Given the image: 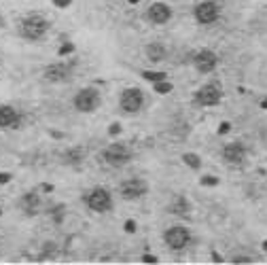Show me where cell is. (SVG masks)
<instances>
[{"instance_id":"1","label":"cell","mask_w":267,"mask_h":265,"mask_svg":"<svg viewBox=\"0 0 267 265\" xmlns=\"http://www.w3.org/2000/svg\"><path fill=\"white\" fill-rule=\"evenodd\" d=\"M47 30H49V22L43 15H28L26 19H22V26H19L22 36L28 40H38L40 36L47 34Z\"/></svg>"},{"instance_id":"2","label":"cell","mask_w":267,"mask_h":265,"mask_svg":"<svg viewBox=\"0 0 267 265\" xmlns=\"http://www.w3.org/2000/svg\"><path fill=\"white\" fill-rule=\"evenodd\" d=\"M102 157L108 166H113V168H123L125 164H130L132 161V151L121 145V142H113L111 147H106L104 153H102Z\"/></svg>"},{"instance_id":"3","label":"cell","mask_w":267,"mask_h":265,"mask_svg":"<svg viewBox=\"0 0 267 265\" xmlns=\"http://www.w3.org/2000/svg\"><path fill=\"white\" fill-rule=\"evenodd\" d=\"M72 104L78 113H93L100 106V91L93 87H85L74 96Z\"/></svg>"},{"instance_id":"4","label":"cell","mask_w":267,"mask_h":265,"mask_svg":"<svg viewBox=\"0 0 267 265\" xmlns=\"http://www.w3.org/2000/svg\"><path fill=\"white\" fill-rule=\"evenodd\" d=\"M85 201H87L89 210H93V212H108L113 208V197H111V193L104 189V187H96V189H91L87 193Z\"/></svg>"},{"instance_id":"5","label":"cell","mask_w":267,"mask_h":265,"mask_svg":"<svg viewBox=\"0 0 267 265\" xmlns=\"http://www.w3.org/2000/svg\"><path fill=\"white\" fill-rule=\"evenodd\" d=\"M142 106H145V93L140 91L138 87L123 89V93H121V108H123V113L136 115Z\"/></svg>"},{"instance_id":"6","label":"cell","mask_w":267,"mask_h":265,"mask_svg":"<svg viewBox=\"0 0 267 265\" xmlns=\"http://www.w3.org/2000/svg\"><path fill=\"white\" fill-rule=\"evenodd\" d=\"M193 15L197 24H203V26L214 24L218 19V15H221V5L214 3V0H203V3H199L193 9Z\"/></svg>"},{"instance_id":"7","label":"cell","mask_w":267,"mask_h":265,"mask_svg":"<svg viewBox=\"0 0 267 265\" xmlns=\"http://www.w3.org/2000/svg\"><path fill=\"white\" fill-rule=\"evenodd\" d=\"M193 98H195V104H199V106H214V104L221 102L223 89L218 83H208V85L199 87Z\"/></svg>"},{"instance_id":"8","label":"cell","mask_w":267,"mask_h":265,"mask_svg":"<svg viewBox=\"0 0 267 265\" xmlns=\"http://www.w3.org/2000/svg\"><path fill=\"white\" fill-rule=\"evenodd\" d=\"M163 240H166L168 248H172V251H182V248H187V244L191 242V233L187 227L176 225V227H172L163 233Z\"/></svg>"},{"instance_id":"9","label":"cell","mask_w":267,"mask_h":265,"mask_svg":"<svg viewBox=\"0 0 267 265\" xmlns=\"http://www.w3.org/2000/svg\"><path fill=\"white\" fill-rule=\"evenodd\" d=\"M149 191V185L142 178H130V180H123L119 187V193L123 199H140L142 195H147Z\"/></svg>"},{"instance_id":"10","label":"cell","mask_w":267,"mask_h":265,"mask_svg":"<svg viewBox=\"0 0 267 265\" xmlns=\"http://www.w3.org/2000/svg\"><path fill=\"white\" fill-rule=\"evenodd\" d=\"M45 81L49 83H64L72 76V66L64 64V62H57V64H49L43 72Z\"/></svg>"},{"instance_id":"11","label":"cell","mask_w":267,"mask_h":265,"mask_svg":"<svg viewBox=\"0 0 267 265\" xmlns=\"http://www.w3.org/2000/svg\"><path fill=\"white\" fill-rule=\"evenodd\" d=\"M218 64V55L212 51V49H201L193 55V66L199 70V72H212Z\"/></svg>"},{"instance_id":"12","label":"cell","mask_w":267,"mask_h":265,"mask_svg":"<svg viewBox=\"0 0 267 265\" xmlns=\"http://www.w3.org/2000/svg\"><path fill=\"white\" fill-rule=\"evenodd\" d=\"M147 17L155 26H163V24H168L172 19V9L166 3H153L149 7V11H147Z\"/></svg>"},{"instance_id":"13","label":"cell","mask_w":267,"mask_h":265,"mask_svg":"<svg viewBox=\"0 0 267 265\" xmlns=\"http://www.w3.org/2000/svg\"><path fill=\"white\" fill-rule=\"evenodd\" d=\"M223 159L229 164V166H242L244 159H246V149L242 142H229L225 145L223 149Z\"/></svg>"},{"instance_id":"14","label":"cell","mask_w":267,"mask_h":265,"mask_svg":"<svg viewBox=\"0 0 267 265\" xmlns=\"http://www.w3.org/2000/svg\"><path fill=\"white\" fill-rule=\"evenodd\" d=\"M19 121V115L13 106H0V128H13Z\"/></svg>"},{"instance_id":"15","label":"cell","mask_w":267,"mask_h":265,"mask_svg":"<svg viewBox=\"0 0 267 265\" xmlns=\"http://www.w3.org/2000/svg\"><path fill=\"white\" fill-rule=\"evenodd\" d=\"M40 206V197L36 191H28L24 197H22V208L28 212V214H34Z\"/></svg>"},{"instance_id":"16","label":"cell","mask_w":267,"mask_h":265,"mask_svg":"<svg viewBox=\"0 0 267 265\" xmlns=\"http://www.w3.org/2000/svg\"><path fill=\"white\" fill-rule=\"evenodd\" d=\"M147 57L151 59V62H161V59H166V55H168V51H166V47L161 45V43H151V45H147Z\"/></svg>"},{"instance_id":"17","label":"cell","mask_w":267,"mask_h":265,"mask_svg":"<svg viewBox=\"0 0 267 265\" xmlns=\"http://www.w3.org/2000/svg\"><path fill=\"white\" fill-rule=\"evenodd\" d=\"M83 157H85V151L81 147H74V149L64 151V164H68V166H78L83 161Z\"/></svg>"},{"instance_id":"18","label":"cell","mask_w":267,"mask_h":265,"mask_svg":"<svg viewBox=\"0 0 267 265\" xmlns=\"http://www.w3.org/2000/svg\"><path fill=\"white\" fill-rule=\"evenodd\" d=\"M187 210H189V201L184 197H178L174 204L170 206V212H174V214H187Z\"/></svg>"},{"instance_id":"19","label":"cell","mask_w":267,"mask_h":265,"mask_svg":"<svg viewBox=\"0 0 267 265\" xmlns=\"http://www.w3.org/2000/svg\"><path fill=\"white\" fill-rule=\"evenodd\" d=\"M182 161L189 166V168H193V170H199V168H201V159L197 157L195 153H184V155H182Z\"/></svg>"},{"instance_id":"20","label":"cell","mask_w":267,"mask_h":265,"mask_svg":"<svg viewBox=\"0 0 267 265\" xmlns=\"http://www.w3.org/2000/svg\"><path fill=\"white\" fill-rule=\"evenodd\" d=\"M142 76L147 81H153V83H157V81H163L166 79V74L163 72H149V70H145L142 72Z\"/></svg>"},{"instance_id":"21","label":"cell","mask_w":267,"mask_h":265,"mask_svg":"<svg viewBox=\"0 0 267 265\" xmlns=\"http://www.w3.org/2000/svg\"><path fill=\"white\" fill-rule=\"evenodd\" d=\"M172 89H174V87H172V83H166V81H157L155 83V91L161 93V96H163V93H170Z\"/></svg>"},{"instance_id":"22","label":"cell","mask_w":267,"mask_h":265,"mask_svg":"<svg viewBox=\"0 0 267 265\" xmlns=\"http://www.w3.org/2000/svg\"><path fill=\"white\" fill-rule=\"evenodd\" d=\"M72 51H74V45H72V43H64V45L59 47L57 53H59V55H70Z\"/></svg>"},{"instance_id":"23","label":"cell","mask_w":267,"mask_h":265,"mask_svg":"<svg viewBox=\"0 0 267 265\" xmlns=\"http://www.w3.org/2000/svg\"><path fill=\"white\" fill-rule=\"evenodd\" d=\"M199 182L206 185V187H216V185H218V178H216V176H201Z\"/></svg>"},{"instance_id":"24","label":"cell","mask_w":267,"mask_h":265,"mask_svg":"<svg viewBox=\"0 0 267 265\" xmlns=\"http://www.w3.org/2000/svg\"><path fill=\"white\" fill-rule=\"evenodd\" d=\"M70 3H72V0H53V5L57 9H66V7H70Z\"/></svg>"},{"instance_id":"25","label":"cell","mask_w":267,"mask_h":265,"mask_svg":"<svg viewBox=\"0 0 267 265\" xmlns=\"http://www.w3.org/2000/svg\"><path fill=\"white\" fill-rule=\"evenodd\" d=\"M125 231H128V233H136V221H125Z\"/></svg>"},{"instance_id":"26","label":"cell","mask_w":267,"mask_h":265,"mask_svg":"<svg viewBox=\"0 0 267 265\" xmlns=\"http://www.w3.org/2000/svg\"><path fill=\"white\" fill-rule=\"evenodd\" d=\"M231 261H233V263H253V259H250V257H246V255H240V257H233Z\"/></svg>"},{"instance_id":"27","label":"cell","mask_w":267,"mask_h":265,"mask_svg":"<svg viewBox=\"0 0 267 265\" xmlns=\"http://www.w3.org/2000/svg\"><path fill=\"white\" fill-rule=\"evenodd\" d=\"M108 134H111V136H117V134H121V126H119V123H113V126L108 128Z\"/></svg>"},{"instance_id":"28","label":"cell","mask_w":267,"mask_h":265,"mask_svg":"<svg viewBox=\"0 0 267 265\" xmlns=\"http://www.w3.org/2000/svg\"><path fill=\"white\" fill-rule=\"evenodd\" d=\"M11 180V174L9 172H0V185H7Z\"/></svg>"},{"instance_id":"29","label":"cell","mask_w":267,"mask_h":265,"mask_svg":"<svg viewBox=\"0 0 267 265\" xmlns=\"http://www.w3.org/2000/svg\"><path fill=\"white\" fill-rule=\"evenodd\" d=\"M142 261H145V263H157V257H155V255H145Z\"/></svg>"},{"instance_id":"30","label":"cell","mask_w":267,"mask_h":265,"mask_svg":"<svg viewBox=\"0 0 267 265\" xmlns=\"http://www.w3.org/2000/svg\"><path fill=\"white\" fill-rule=\"evenodd\" d=\"M229 130H231V126H229V123H223V126L218 128V134H227Z\"/></svg>"},{"instance_id":"31","label":"cell","mask_w":267,"mask_h":265,"mask_svg":"<svg viewBox=\"0 0 267 265\" xmlns=\"http://www.w3.org/2000/svg\"><path fill=\"white\" fill-rule=\"evenodd\" d=\"M212 261H214V263H221V261H223V257L218 255L216 251H212Z\"/></svg>"},{"instance_id":"32","label":"cell","mask_w":267,"mask_h":265,"mask_svg":"<svg viewBox=\"0 0 267 265\" xmlns=\"http://www.w3.org/2000/svg\"><path fill=\"white\" fill-rule=\"evenodd\" d=\"M40 189H45V191H53V187H51V185H40Z\"/></svg>"},{"instance_id":"33","label":"cell","mask_w":267,"mask_h":265,"mask_svg":"<svg viewBox=\"0 0 267 265\" xmlns=\"http://www.w3.org/2000/svg\"><path fill=\"white\" fill-rule=\"evenodd\" d=\"M261 108H267V98H265V100L261 102Z\"/></svg>"},{"instance_id":"34","label":"cell","mask_w":267,"mask_h":265,"mask_svg":"<svg viewBox=\"0 0 267 265\" xmlns=\"http://www.w3.org/2000/svg\"><path fill=\"white\" fill-rule=\"evenodd\" d=\"M128 3H130V5H138V3H140V0H128Z\"/></svg>"},{"instance_id":"35","label":"cell","mask_w":267,"mask_h":265,"mask_svg":"<svg viewBox=\"0 0 267 265\" xmlns=\"http://www.w3.org/2000/svg\"><path fill=\"white\" fill-rule=\"evenodd\" d=\"M263 251H267V240H265V242H263Z\"/></svg>"},{"instance_id":"36","label":"cell","mask_w":267,"mask_h":265,"mask_svg":"<svg viewBox=\"0 0 267 265\" xmlns=\"http://www.w3.org/2000/svg\"><path fill=\"white\" fill-rule=\"evenodd\" d=\"M0 214H3V208H0Z\"/></svg>"},{"instance_id":"37","label":"cell","mask_w":267,"mask_h":265,"mask_svg":"<svg viewBox=\"0 0 267 265\" xmlns=\"http://www.w3.org/2000/svg\"><path fill=\"white\" fill-rule=\"evenodd\" d=\"M0 22H3V19H0Z\"/></svg>"}]
</instances>
